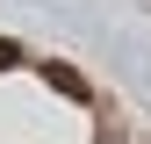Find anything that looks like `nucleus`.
Listing matches in <instances>:
<instances>
[{
	"label": "nucleus",
	"instance_id": "f257e3e1",
	"mask_svg": "<svg viewBox=\"0 0 151 144\" xmlns=\"http://www.w3.org/2000/svg\"><path fill=\"white\" fill-rule=\"evenodd\" d=\"M43 79L58 86V94H72V101H86V79H79L72 65H43Z\"/></svg>",
	"mask_w": 151,
	"mask_h": 144
},
{
	"label": "nucleus",
	"instance_id": "f03ea898",
	"mask_svg": "<svg viewBox=\"0 0 151 144\" xmlns=\"http://www.w3.org/2000/svg\"><path fill=\"white\" fill-rule=\"evenodd\" d=\"M7 65H22V43H7V36H0V72Z\"/></svg>",
	"mask_w": 151,
	"mask_h": 144
}]
</instances>
